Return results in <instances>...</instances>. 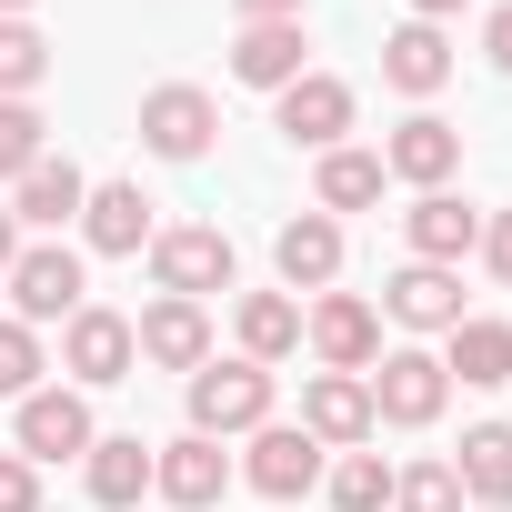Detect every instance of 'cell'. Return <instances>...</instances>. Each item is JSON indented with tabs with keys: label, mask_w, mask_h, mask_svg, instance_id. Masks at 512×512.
I'll list each match as a JSON object with an SVG mask.
<instances>
[{
	"label": "cell",
	"mask_w": 512,
	"mask_h": 512,
	"mask_svg": "<svg viewBox=\"0 0 512 512\" xmlns=\"http://www.w3.org/2000/svg\"><path fill=\"white\" fill-rule=\"evenodd\" d=\"M0 512H41V472L21 452H0Z\"/></svg>",
	"instance_id": "32"
},
{
	"label": "cell",
	"mask_w": 512,
	"mask_h": 512,
	"mask_svg": "<svg viewBox=\"0 0 512 512\" xmlns=\"http://www.w3.org/2000/svg\"><path fill=\"white\" fill-rule=\"evenodd\" d=\"M322 492H332V512H392V462L382 452H342L322 472Z\"/></svg>",
	"instance_id": "28"
},
{
	"label": "cell",
	"mask_w": 512,
	"mask_h": 512,
	"mask_svg": "<svg viewBox=\"0 0 512 512\" xmlns=\"http://www.w3.org/2000/svg\"><path fill=\"white\" fill-rule=\"evenodd\" d=\"M41 151H51V121H41V101H0V181H21Z\"/></svg>",
	"instance_id": "31"
},
{
	"label": "cell",
	"mask_w": 512,
	"mask_h": 512,
	"mask_svg": "<svg viewBox=\"0 0 512 512\" xmlns=\"http://www.w3.org/2000/svg\"><path fill=\"white\" fill-rule=\"evenodd\" d=\"M482 51H492V71H502V81H512V0H502V11H492V21H482Z\"/></svg>",
	"instance_id": "34"
},
{
	"label": "cell",
	"mask_w": 512,
	"mask_h": 512,
	"mask_svg": "<svg viewBox=\"0 0 512 512\" xmlns=\"http://www.w3.org/2000/svg\"><path fill=\"white\" fill-rule=\"evenodd\" d=\"M61 372H71V392H111V382H131V372H141L131 312H111V302H81V312L61 322Z\"/></svg>",
	"instance_id": "5"
},
{
	"label": "cell",
	"mask_w": 512,
	"mask_h": 512,
	"mask_svg": "<svg viewBox=\"0 0 512 512\" xmlns=\"http://www.w3.org/2000/svg\"><path fill=\"white\" fill-rule=\"evenodd\" d=\"M241 21H302V0H231Z\"/></svg>",
	"instance_id": "35"
},
{
	"label": "cell",
	"mask_w": 512,
	"mask_h": 512,
	"mask_svg": "<svg viewBox=\"0 0 512 512\" xmlns=\"http://www.w3.org/2000/svg\"><path fill=\"white\" fill-rule=\"evenodd\" d=\"M402 11H412V21H432V31H442V21H462V11H472V0H402Z\"/></svg>",
	"instance_id": "36"
},
{
	"label": "cell",
	"mask_w": 512,
	"mask_h": 512,
	"mask_svg": "<svg viewBox=\"0 0 512 512\" xmlns=\"http://www.w3.org/2000/svg\"><path fill=\"white\" fill-rule=\"evenodd\" d=\"M382 181H392V171H382V151H352V141H342V151H322V161H312V211H332V221H342V211H372V201H382Z\"/></svg>",
	"instance_id": "25"
},
{
	"label": "cell",
	"mask_w": 512,
	"mask_h": 512,
	"mask_svg": "<svg viewBox=\"0 0 512 512\" xmlns=\"http://www.w3.org/2000/svg\"><path fill=\"white\" fill-rule=\"evenodd\" d=\"M382 171L412 181V191H452V171H462V131H452L442 111H402L392 141H382Z\"/></svg>",
	"instance_id": "13"
},
{
	"label": "cell",
	"mask_w": 512,
	"mask_h": 512,
	"mask_svg": "<svg viewBox=\"0 0 512 512\" xmlns=\"http://www.w3.org/2000/svg\"><path fill=\"white\" fill-rule=\"evenodd\" d=\"M392 512H462L452 462H442V452H432V462H402V472H392Z\"/></svg>",
	"instance_id": "29"
},
{
	"label": "cell",
	"mask_w": 512,
	"mask_h": 512,
	"mask_svg": "<svg viewBox=\"0 0 512 512\" xmlns=\"http://www.w3.org/2000/svg\"><path fill=\"white\" fill-rule=\"evenodd\" d=\"M372 312H392L402 332H452V322H462V272H442V262H402V272L382 282Z\"/></svg>",
	"instance_id": "20"
},
{
	"label": "cell",
	"mask_w": 512,
	"mask_h": 512,
	"mask_svg": "<svg viewBox=\"0 0 512 512\" xmlns=\"http://www.w3.org/2000/svg\"><path fill=\"white\" fill-rule=\"evenodd\" d=\"M41 372H51V352H41V332H31V322H11V312H0V402H21V392H41Z\"/></svg>",
	"instance_id": "30"
},
{
	"label": "cell",
	"mask_w": 512,
	"mask_h": 512,
	"mask_svg": "<svg viewBox=\"0 0 512 512\" xmlns=\"http://www.w3.org/2000/svg\"><path fill=\"white\" fill-rule=\"evenodd\" d=\"M51 81V31L41 21H0V101H31Z\"/></svg>",
	"instance_id": "27"
},
{
	"label": "cell",
	"mask_w": 512,
	"mask_h": 512,
	"mask_svg": "<svg viewBox=\"0 0 512 512\" xmlns=\"http://www.w3.org/2000/svg\"><path fill=\"white\" fill-rule=\"evenodd\" d=\"M101 442V422H91V392H71V382H41V392H21L11 402V452L41 472V462H81Z\"/></svg>",
	"instance_id": "3"
},
{
	"label": "cell",
	"mask_w": 512,
	"mask_h": 512,
	"mask_svg": "<svg viewBox=\"0 0 512 512\" xmlns=\"http://www.w3.org/2000/svg\"><path fill=\"white\" fill-rule=\"evenodd\" d=\"M161 201L141 191V181H91V201H81V251H101V262H131V251H151V221Z\"/></svg>",
	"instance_id": "12"
},
{
	"label": "cell",
	"mask_w": 512,
	"mask_h": 512,
	"mask_svg": "<svg viewBox=\"0 0 512 512\" xmlns=\"http://www.w3.org/2000/svg\"><path fill=\"white\" fill-rule=\"evenodd\" d=\"M442 462H452L462 502H512V422H472L462 452H442Z\"/></svg>",
	"instance_id": "26"
},
{
	"label": "cell",
	"mask_w": 512,
	"mask_h": 512,
	"mask_svg": "<svg viewBox=\"0 0 512 512\" xmlns=\"http://www.w3.org/2000/svg\"><path fill=\"white\" fill-rule=\"evenodd\" d=\"M302 432L322 442V452H362L382 422H372V382L362 372H312L302 382Z\"/></svg>",
	"instance_id": "14"
},
{
	"label": "cell",
	"mask_w": 512,
	"mask_h": 512,
	"mask_svg": "<svg viewBox=\"0 0 512 512\" xmlns=\"http://www.w3.org/2000/svg\"><path fill=\"white\" fill-rule=\"evenodd\" d=\"M322 472H332V452H322L302 422H262V432H251V452H241V482L262 492V502H312Z\"/></svg>",
	"instance_id": "9"
},
{
	"label": "cell",
	"mask_w": 512,
	"mask_h": 512,
	"mask_svg": "<svg viewBox=\"0 0 512 512\" xmlns=\"http://www.w3.org/2000/svg\"><path fill=\"white\" fill-rule=\"evenodd\" d=\"M151 282L171 302H211V292L241 282V251H231L221 221H171V231H151Z\"/></svg>",
	"instance_id": "2"
},
{
	"label": "cell",
	"mask_w": 512,
	"mask_h": 512,
	"mask_svg": "<svg viewBox=\"0 0 512 512\" xmlns=\"http://www.w3.org/2000/svg\"><path fill=\"white\" fill-rule=\"evenodd\" d=\"M181 412H191L201 442H251V432L272 422V372H262V362H241V352H231V362L211 352V362L181 382Z\"/></svg>",
	"instance_id": "1"
},
{
	"label": "cell",
	"mask_w": 512,
	"mask_h": 512,
	"mask_svg": "<svg viewBox=\"0 0 512 512\" xmlns=\"http://www.w3.org/2000/svg\"><path fill=\"white\" fill-rule=\"evenodd\" d=\"M302 342H312L322 372H372L382 362V312L362 292H312L302 302Z\"/></svg>",
	"instance_id": "10"
},
{
	"label": "cell",
	"mask_w": 512,
	"mask_h": 512,
	"mask_svg": "<svg viewBox=\"0 0 512 512\" xmlns=\"http://www.w3.org/2000/svg\"><path fill=\"white\" fill-rule=\"evenodd\" d=\"M131 342H141V362H151V372H181V382H191V372L211 362V312H201V302H171V292H161V302H151V312L131 322Z\"/></svg>",
	"instance_id": "18"
},
{
	"label": "cell",
	"mask_w": 512,
	"mask_h": 512,
	"mask_svg": "<svg viewBox=\"0 0 512 512\" xmlns=\"http://www.w3.org/2000/svg\"><path fill=\"white\" fill-rule=\"evenodd\" d=\"M81 201H91V171H81V161H61V151H41V161L11 181V221H21V231H41V241H51V231H71V221H81Z\"/></svg>",
	"instance_id": "15"
},
{
	"label": "cell",
	"mask_w": 512,
	"mask_h": 512,
	"mask_svg": "<svg viewBox=\"0 0 512 512\" xmlns=\"http://www.w3.org/2000/svg\"><path fill=\"white\" fill-rule=\"evenodd\" d=\"M442 372H452V382H472V392L512 382V322H492V312H462V322L442 332Z\"/></svg>",
	"instance_id": "23"
},
{
	"label": "cell",
	"mask_w": 512,
	"mask_h": 512,
	"mask_svg": "<svg viewBox=\"0 0 512 512\" xmlns=\"http://www.w3.org/2000/svg\"><path fill=\"white\" fill-rule=\"evenodd\" d=\"M302 71H312L302 21H241V41H231V81L241 91H292Z\"/></svg>",
	"instance_id": "19"
},
{
	"label": "cell",
	"mask_w": 512,
	"mask_h": 512,
	"mask_svg": "<svg viewBox=\"0 0 512 512\" xmlns=\"http://www.w3.org/2000/svg\"><path fill=\"white\" fill-rule=\"evenodd\" d=\"M81 482H91L101 512H131V502L151 492V442H141V432H101V442L81 452Z\"/></svg>",
	"instance_id": "22"
},
{
	"label": "cell",
	"mask_w": 512,
	"mask_h": 512,
	"mask_svg": "<svg viewBox=\"0 0 512 512\" xmlns=\"http://www.w3.org/2000/svg\"><path fill=\"white\" fill-rule=\"evenodd\" d=\"M11 262H21V221H11V201H0V282H11Z\"/></svg>",
	"instance_id": "37"
},
{
	"label": "cell",
	"mask_w": 512,
	"mask_h": 512,
	"mask_svg": "<svg viewBox=\"0 0 512 512\" xmlns=\"http://www.w3.org/2000/svg\"><path fill=\"white\" fill-rule=\"evenodd\" d=\"M382 81H392L402 101H432V91L452 81V31H432V21L382 31Z\"/></svg>",
	"instance_id": "21"
},
{
	"label": "cell",
	"mask_w": 512,
	"mask_h": 512,
	"mask_svg": "<svg viewBox=\"0 0 512 512\" xmlns=\"http://www.w3.org/2000/svg\"><path fill=\"white\" fill-rule=\"evenodd\" d=\"M231 332H241V362H292L302 352V302L292 292H241V312H231Z\"/></svg>",
	"instance_id": "24"
},
{
	"label": "cell",
	"mask_w": 512,
	"mask_h": 512,
	"mask_svg": "<svg viewBox=\"0 0 512 512\" xmlns=\"http://www.w3.org/2000/svg\"><path fill=\"white\" fill-rule=\"evenodd\" d=\"M211 141H221V101H211L201 81L141 91V151H151V161H211Z\"/></svg>",
	"instance_id": "8"
},
{
	"label": "cell",
	"mask_w": 512,
	"mask_h": 512,
	"mask_svg": "<svg viewBox=\"0 0 512 512\" xmlns=\"http://www.w3.org/2000/svg\"><path fill=\"white\" fill-rule=\"evenodd\" d=\"M402 241H412V262H442V272H462V251H482V211H472L462 191H412V211H402Z\"/></svg>",
	"instance_id": "17"
},
{
	"label": "cell",
	"mask_w": 512,
	"mask_h": 512,
	"mask_svg": "<svg viewBox=\"0 0 512 512\" xmlns=\"http://www.w3.org/2000/svg\"><path fill=\"white\" fill-rule=\"evenodd\" d=\"M362 382H372V422H392V432H432L442 402H452V372H442V352H422V342L382 352Z\"/></svg>",
	"instance_id": "4"
},
{
	"label": "cell",
	"mask_w": 512,
	"mask_h": 512,
	"mask_svg": "<svg viewBox=\"0 0 512 512\" xmlns=\"http://www.w3.org/2000/svg\"><path fill=\"white\" fill-rule=\"evenodd\" d=\"M462 512H512V502H462Z\"/></svg>",
	"instance_id": "39"
},
{
	"label": "cell",
	"mask_w": 512,
	"mask_h": 512,
	"mask_svg": "<svg viewBox=\"0 0 512 512\" xmlns=\"http://www.w3.org/2000/svg\"><path fill=\"white\" fill-rule=\"evenodd\" d=\"M352 121H362V101H352V81H332V71H302L292 91H272V131L292 141V151H342L352 141Z\"/></svg>",
	"instance_id": "7"
},
{
	"label": "cell",
	"mask_w": 512,
	"mask_h": 512,
	"mask_svg": "<svg viewBox=\"0 0 512 512\" xmlns=\"http://www.w3.org/2000/svg\"><path fill=\"white\" fill-rule=\"evenodd\" d=\"M0 21H31V0H0Z\"/></svg>",
	"instance_id": "38"
},
{
	"label": "cell",
	"mask_w": 512,
	"mask_h": 512,
	"mask_svg": "<svg viewBox=\"0 0 512 512\" xmlns=\"http://www.w3.org/2000/svg\"><path fill=\"white\" fill-rule=\"evenodd\" d=\"M91 302V272H81V251L71 241H21V262H11V322H71Z\"/></svg>",
	"instance_id": "6"
},
{
	"label": "cell",
	"mask_w": 512,
	"mask_h": 512,
	"mask_svg": "<svg viewBox=\"0 0 512 512\" xmlns=\"http://www.w3.org/2000/svg\"><path fill=\"white\" fill-rule=\"evenodd\" d=\"M272 272H282V292H332L342 282V221L332 211H292L272 231Z\"/></svg>",
	"instance_id": "16"
},
{
	"label": "cell",
	"mask_w": 512,
	"mask_h": 512,
	"mask_svg": "<svg viewBox=\"0 0 512 512\" xmlns=\"http://www.w3.org/2000/svg\"><path fill=\"white\" fill-rule=\"evenodd\" d=\"M482 262H492V282L512 292V211H482Z\"/></svg>",
	"instance_id": "33"
},
{
	"label": "cell",
	"mask_w": 512,
	"mask_h": 512,
	"mask_svg": "<svg viewBox=\"0 0 512 512\" xmlns=\"http://www.w3.org/2000/svg\"><path fill=\"white\" fill-rule=\"evenodd\" d=\"M231 452L221 442H201V432H181V442H151V492L171 502V512H221V492H231Z\"/></svg>",
	"instance_id": "11"
}]
</instances>
